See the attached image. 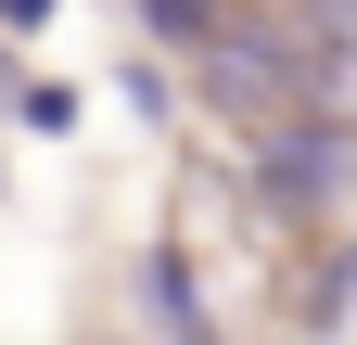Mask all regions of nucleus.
<instances>
[{
	"label": "nucleus",
	"instance_id": "f257e3e1",
	"mask_svg": "<svg viewBox=\"0 0 357 345\" xmlns=\"http://www.w3.org/2000/svg\"><path fill=\"white\" fill-rule=\"evenodd\" d=\"M204 103L230 115V128H255V141H281V128H306V77H294L281 38L217 26V38H204Z\"/></svg>",
	"mask_w": 357,
	"mask_h": 345
},
{
	"label": "nucleus",
	"instance_id": "f03ea898",
	"mask_svg": "<svg viewBox=\"0 0 357 345\" xmlns=\"http://www.w3.org/2000/svg\"><path fill=\"white\" fill-rule=\"evenodd\" d=\"M141 26H153V38H178V52H204L230 13H217V0H141Z\"/></svg>",
	"mask_w": 357,
	"mask_h": 345
}]
</instances>
